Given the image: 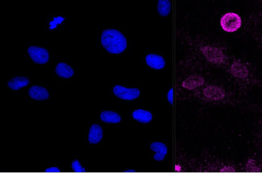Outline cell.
Wrapping results in <instances>:
<instances>
[{
	"instance_id": "1",
	"label": "cell",
	"mask_w": 262,
	"mask_h": 173,
	"mask_svg": "<svg viewBox=\"0 0 262 173\" xmlns=\"http://www.w3.org/2000/svg\"><path fill=\"white\" fill-rule=\"evenodd\" d=\"M228 70L234 80L244 88L254 86L256 80L249 63L241 59H233L228 65Z\"/></svg>"
},
{
	"instance_id": "2",
	"label": "cell",
	"mask_w": 262,
	"mask_h": 173,
	"mask_svg": "<svg viewBox=\"0 0 262 173\" xmlns=\"http://www.w3.org/2000/svg\"><path fill=\"white\" fill-rule=\"evenodd\" d=\"M103 48L112 54H120L125 51L127 40L123 33L116 29H106L101 36Z\"/></svg>"
},
{
	"instance_id": "3",
	"label": "cell",
	"mask_w": 262,
	"mask_h": 173,
	"mask_svg": "<svg viewBox=\"0 0 262 173\" xmlns=\"http://www.w3.org/2000/svg\"><path fill=\"white\" fill-rule=\"evenodd\" d=\"M246 30L262 50V2L255 7L246 21Z\"/></svg>"
},
{
	"instance_id": "4",
	"label": "cell",
	"mask_w": 262,
	"mask_h": 173,
	"mask_svg": "<svg viewBox=\"0 0 262 173\" xmlns=\"http://www.w3.org/2000/svg\"><path fill=\"white\" fill-rule=\"evenodd\" d=\"M220 23L224 32L235 33L242 28V19L237 13L227 12L222 15Z\"/></svg>"
},
{
	"instance_id": "5",
	"label": "cell",
	"mask_w": 262,
	"mask_h": 173,
	"mask_svg": "<svg viewBox=\"0 0 262 173\" xmlns=\"http://www.w3.org/2000/svg\"><path fill=\"white\" fill-rule=\"evenodd\" d=\"M113 93L116 97L124 101H133L141 96V90L137 88H128L117 85L113 88Z\"/></svg>"
},
{
	"instance_id": "6",
	"label": "cell",
	"mask_w": 262,
	"mask_h": 173,
	"mask_svg": "<svg viewBox=\"0 0 262 173\" xmlns=\"http://www.w3.org/2000/svg\"><path fill=\"white\" fill-rule=\"evenodd\" d=\"M28 54L31 59L39 65H44L50 61V54L44 48H40L37 46H31L28 48Z\"/></svg>"
},
{
	"instance_id": "7",
	"label": "cell",
	"mask_w": 262,
	"mask_h": 173,
	"mask_svg": "<svg viewBox=\"0 0 262 173\" xmlns=\"http://www.w3.org/2000/svg\"><path fill=\"white\" fill-rule=\"evenodd\" d=\"M145 62L149 68L156 70H161L165 66V60L162 56L150 54L145 57Z\"/></svg>"
},
{
	"instance_id": "8",
	"label": "cell",
	"mask_w": 262,
	"mask_h": 173,
	"mask_svg": "<svg viewBox=\"0 0 262 173\" xmlns=\"http://www.w3.org/2000/svg\"><path fill=\"white\" fill-rule=\"evenodd\" d=\"M150 149L155 153L154 159L156 161H163L168 154L167 146L161 142H154L151 143Z\"/></svg>"
},
{
	"instance_id": "9",
	"label": "cell",
	"mask_w": 262,
	"mask_h": 173,
	"mask_svg": "<svg viewBox=\"0 0 262 173\" xmlns=\"http://www.w3.org/2000/svg\"><path fill=\"white\" fill-rule=\"evenodd\" d=\"M29 94L30 97L36 101H45L50 97V93L47 89L40 86H33L29 89Z\"/></svg>"
},
{
	"instance_id": "10",
	"label": "cell",
	"mask_w": 262,
	"mask_h": 173,
	"mask_svg": "<svg viewBox=\"0 0 262 173\" xmlns=\"http://www.w3.org/2000/svg\"><path fill=\"white\" fill-rule=\"evenodd\" d=\"M103 137V128L99 124H93L90 129L88 140L92 144H97Z\"/></svg>"
},
{
	"instance_id": "11",
	"label": "cell",
	"mask_w": 262,
	"mask_h": 173,
	"mask_svg": "<svg viewBox=\"0 0 262 173\" xmlns=\"http://www.w3.org/2000/svg\"><path fill=\"white\" fill-rule=\"evenodd\" d=\"M244 170L245 171H251V172H257L261 171L262 160L258 157H249L244 164Z\"/></svg>"
},
{
	"instance_id": "12",
	"label": "cell",
	"mask_w": 262,
	"mask_h": 173,
	"mask_svg": "<svg viewBox=\"0 0 262 173\" xmlns=\"http://www.w3.org/2000/svg\"><path fill=\"white\" fill-rule=\"evenodd\" d=\"M133 119H135L137 122L141 123L147 124L149 123L152 120V113L150 111H145L142 109H138L133 112Z\"/></svg>"
},
{
	"instance_id": "13",
	"label": "cell",
	"mask_w": 262,
	"mask_h": 173,
	"mask_svg": "<svg viewBox=\"0 0 262 173\" xmlns=\"http://www.w3.org/2000/svg\"><path fill=\"white\" fill-rule=\"evenodd\" d=\"M30 83L29 78L26 77H15L8 82V87L12 90H19L22 88L26 87Z\"/></svg>"
},
{
	"instance_id": "14",
	"label": "cell",
	"mask_w": 262,
	"mask_h": 173,
	"mask_svg": "<svg viewBox=\"0 0 262 173\" xmlns=\"http://www.w3.org/2000/svg\"><path fill=\"white\" fill-rule=\"evenodd\" d=\"M100 119L106 123L117 124L121 122V116L118 113L112 111H105L100 114Z\"/></svg>"
},
{
	"instance_id": "15",
	"label": "cell",
	"mask_w": 262,
	"mask_h": 173,
	"mask_svg": "<svg viewBox=\"0 0 262 173\" xmlns=\"http://www.w3.org/2000/svg\"><path fill=\"white\" fill-rule=\"evenodd\" d=\"M56 75L62 78H71L74 76V71L72 67L67 65L66 63L57 64L55 69Z\"/></svg>"
},
{
	"instance_id": "16",
	"label": "cell",
	"mask_w": 262,
	"mask_h": 173,
	"mask_svg": "<svg viewBox=\"0 0 262 173\" xmlns=\"http://www.w3.org/2000/svg\"><path fill=\"white\" fill-rule=\"evenodd\" d=\"M158 12L161 16L167 17L171 12V2L169 0H159L158 3Z\"/></svg>"
},
{
	"instance_id": "17",
	"label": "cell",
	"mask_w": 262,
	"mask_h": 173,
	"mask_svg": "<svg viewBox=\"0 0 262 173\" xmlns=\"http://www.w3.org/2000/svg\"><path fill=\"white\" fill-rule=\"evenodd\" d=\"M255 142H256V146H258L259 149H262V122L259 125L258 129L256 132Z\"/></svg>"
},
{
	"instance_id": "18",
	"label": "cell",
	"mask_w": 262,
	"mask_h": 173,
	"mask_svg": "<svg viewBox=\"0 0 262 173\" xmlns=\"http://www.w3.org/2000/svg\"><path fill=\"white\" fill-rule=\"evenodd\" d=\"M71 167H72V169L74 170V171H76V172H85V171H86L85 167H82V164H81V163H80L78 160H74V161L72 162Z\"/></svg>"
},
{
	"instance_id": "19",
	"label": "cell",
	"mask_w": 262,
	"mask_h": 173,
	"mask_svg": "<svg viewBox=\"0 0 262 173\" xmlns=\"http://www.w3.org/2000/svg\"><path fill=\"white\" fill-rule=\"evenodd\" d=\"M64 20H65V18L61 17V16L54 18L51 23H50V29H51V30H53V29L57 27V25L62 23Z\"/></svg>"
},
{
	"instance_id": "20",
	"label": "cell",
	"mask_w": 262,
	"mask_h": 173,
	"mask_svg": "<svg viewBox=\"0 0 262 173\" xmlns=\"http://www.w3.org/2000/svg\"><path fill=\"white\" fill-rule=\"evenodd\" d=\"M167 100L171 105H173V89L171 88L170 90H169L167 93Z\"/></svg>"
},
{
	"instance_id": "21",
	"label": "cell",
	"mask_w": 262,
	"mask_h": 173,
	"mask_svg": "<svg viewBox=\"0 0 262 173\" xmlns=\"http://www.w3.org/2000/svg\"><path fill=\"white\" fill-rule=\"evenodd\" d=\"M46 172H61V170L58 167H49L46 170Z\"/></svg>"
},
{
	"instance_id": "22",
	"label": "cell",
	"mask_w": 262,
	"mask_h": 173,
	"mask_svg": "<svg viewBox=\"0 0 262 173\" xmlns=\"http://www.w3.org/2000/svg\"><path fill=\"white\" fill-rule=\"evenodd\" d=\"M259 111H260V112L262 113V107H261V108L259 109Z\"/></svg>"
}]
</instances>
